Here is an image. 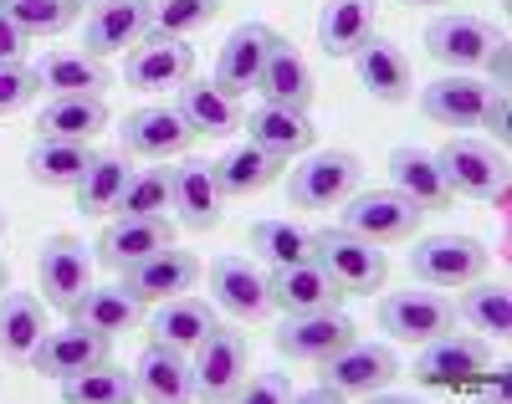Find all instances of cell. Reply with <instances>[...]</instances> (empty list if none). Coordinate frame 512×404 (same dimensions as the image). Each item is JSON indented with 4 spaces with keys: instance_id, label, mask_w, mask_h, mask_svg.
Wrapping results in <instances>:
<instances>
[{
    "instance_id": "6da1fadb",
    "label": "cell",
    "mask_w": 512,
    "mask_h": 404,
    "mask_svg": "<svg viewBox=\"0 0 512 404\" xmlns=\"http://www.w3.org/2000/svg\"><path fill=\"white\" fill-rule=\"evenodd\" d=\"M313 261L323 266V272L333 277V287L344 297H369L384 287V277H390V261H384V251L344 226H328V231H313Z\"/></svg>"
},
{
    "instance_id": "7a4b0ae2",
    "label": "cell",
    "mask_w": 512,
    "mask_h": 404,
    "mask_svg": "<svg viewBox=\"0 0 512 404\" xmlns=\"http://www.w3.org/2000/svg\"><path fill=\"white\" fill-rule=\"evenodd\" d=\"M364 185V164L359 154L349 149H323V154H308L287 174V200L297 210H338L354 190Z\"/></svg>"
},
{
    "instance_id": "3957f363",
    "label": "cell",
    "mask_w": 512,
    "mask_h": 404,
    "mask_svg": "<svg viewBox=\"0 0 512 404\" xmlns=\"http://www.w3.org/2000/svg\"><path fill=\"white\" fill-rule=\"evenodd\" d=\"M487 369H492V343L482 333H441L420 343L410 374L431 389H466V384H482Z\"/></svg>"
},
{
    "instance_id": "277c9868",
    "label": "cell",
    "mask_w": 512,
    "mask_h": 404,
    "mask_svg": "<svg viewBox=\"0 0 512 404\" xmlns=\"http://www.w3.org/2000/svg\"><path fill=\"white\" fill-rule=\"evenodd\" d=\"M487 266H492V251L477 236H431L410 251V277L441 292H461L466 282L487 277Z\"/></svg>"
},
{
    "instance_id": "5b68a950",
    "label": "cell",
    "mask_w": 512,
    "mask_h": 404,
    "mask_svg": "<svg viewBox=\"0 0 512 404\" xmlns=\"http://www.w3.org/2000/svg\"><path fill=\"white\" fill-rule=\"evenodd\" d=\"M323 389L333 394V399H369V394H384V384H390L395 374H400V358L384 348V343H344L338 353H328L323 358Z\"/></svg>"
},
{
    "instance_id": "8992f818",
    "label": "cell",
    "mask_w": 512,
    "mask_h": 404,
    "mask_svg": "<svg viewBox=\"0 0 512 404\" xmlns=\"http://www.w3.org/2000/svg\"><path fill=\"white\" fill-rule=\"evenodd\" d=\"M425 210L415 200H405L400 190H354L344 200V231L374 241V246H395V241H410L420 231Z\"/></svg>"
},
{
    "instance_id": "52a82bcc",
    "label": "cell",
    "mask_w": 512,
    "mask_h": 404,
    "mask_svg": "<svg viewBox=\"0 0 512 404\" xmlns=\"http://www.w3.org/2000/svg\"><path fill=\"white\" fill-rule=\"evenodd\" d=\"M88 287H93V256H88V246H82L77 236L41 241V256H36V292H41V302L72 318V307L88 297Z\"/></svg>"
},
{
    "instance_id": "ba28073f",
    "label": "cell",
    "mask_w": 512,
    "mask_h": 404,
    "mask_svg": "<svg viewBox=\"0 0 512 404\" xmlns=\"http://www.w3.org/2000/svg\"><path fill=\"white\" fill-rule=\"evenodd\" d=\"M441 174L451 195L466 200H502L507 195V154L487 139H451L441 154Z\"/></svg>"
},
{
    "instance_id": "9c48e42d",
    "label": "cell",
    "mask_w": 512,
    "mask_h": 404,
    "mask_svg": "<svg viewBox=\"0 0 512 404\" xmlns=\"http://www.w3.org/2000/svg\"><path fill=\"white\" fill-rule=\"evenodd\" d=\"M149 31H154V0H98L82 21V52L103 62L113 52H134Z\"/></svg>"
},
{
    "instance_id": "30bf717a",
    "label": "cell",
    "mask_w": 512,
    "mask_h": 404,
    "mask_svg": "<svg viewBox=\"0 0 512 404\" xmlns=\"http://www.w3.org/2000/svg\"><path fill=\"white\" fill-rule=\"evenodd\" d=\"M251 369V343L241 328H210L195 343V399H231Z\"/></svg>"
},
{
    "instance_id": "8fae6325",
    "label": "cell",
    "mask_w": 512,
    "mask_h": 404,
    "mask_svg": "<svg viewBox=\"0 0 512 404\" xmlns=\"http://www.w3.org/2000/svg\"><path fill=\"white\" fill-rule=\"evenodd\" d=\"M108 348H113V338L98 333V328H82V323L47 328L41 343H36V353H31V369L62 384V379H77V374L108 364Z\"/></svg>"
},
{
    "instance_id": "7c38bea8",
    "label": "cell",
    "mask_w": 512,
    "mask_h": 404,
    "mask_svg": "<svg viewBox=\"0 0 512 404\" xmlns=\"http://www.w3.org/2000/svg\"><path fill=\"white\" fill-rule=\"evenodd\" d=\"M502 31L487 21V16H472V11H446L425 26V57L451 67V72H466V67H482V57L492 52V41Z\"/></svg>"
},
{
    "instance_id": "4fadbf2b",
    "label": "cell",
    "mask_w": 512,
    "mask_h": 404,
    "mask_svg": "<svg viewBox=\"0 0 512 404\" xmlns=\"http://www.w3.org/2000/svg\"><path fill=\"white\" fill-rule=\"evenodd\" d=\"M379 328L400 343H431L456 328V302L441 292H390L379 302Z\"/></svg>"
},
{
    "instance_id": "5bb4252c",
    "label": "cell",
    "mask_w": 512,
    "mask_h": 404,
    "mask_svg": "<svg viewBox=\"0 0 512 404\" xmlns=\"http://www.w3.org/2000/svg\"><path fill=\"white\" fill-rule=\"evenodd\" d=\"M354 323L344 318L338 307H323V312H297L277 328V353L292 358V364H323L328 353H338L344 343H354Z\"/></svg>"
},
{
    "instance_id": "9a60e30c",
    "label": "cell",
    "mask_w": 512,
    "mask_h": 404,
    "mask_svg": "<svg viewBox=\"0 0 512 404\" xmlns=\"http://www.w3.org/2000/svg\"><path fill=\"white\" fill-rule=\"evenodd\" d=\"M200 256H190V251H175V246H164V251H154V256H144V261H134V266H123V292L128 297H139V302H164V297H180V292H195V282H200Z\"/></svg>"
},
{
    "instance_id": "2e32d148",
    "label": "cell",
    "mask_w": 512,
    "mask_h": 404,
    "mask_svg": "<svg viewBox=\"0 0 512 404\" xmlns=\"http://www.w3.org/2000/svg\"><path fill=\"white\" fill-rule=\"evenodd\" d=\"M190 72H195V52L185 47V36H159V31H149L123 62L128 87H139V93L180 87V82H190Z\"/></svg>"
},
{
    "instance_id": "e0dca14e",
    "label": "cell",
    "mask_w": 512,
    "mask_h": 404,
    "mask_svg": "<svg viewBox=\"0 0 512 404\" xmlns=\"http://www.w3.org/2000/svg\"><path fill=\"white\" fill-rule=\"evenodd\" d=\"M118 144H123V154H134V159H169V154H185L195 144V133L180 118V108L154 103V108H134L123 118Z\"/></svg>"
},
{
    "instance_id": "ac0fdd59",
    "label": "cell",
    "mask_w": 512,
    "mask_h": 404,
    "mask_svg": "<svg viewBox=\"0 0 512 404\" xmlns=\"http://www.w3.org/2000/svg\"><path fill=\"white\" fill-rule=\"evenodd\" d=\"M164 246H175V220L169 215H118L113 226H103L93 251L108 272H123V266H134Z\"/></svg>"
},
{
    "instance_id": "d6986e66",
    "label": "cell",
    "mask_w": 512,
    "mask_h": 404,
    "mask_svg": "<svg viewBox=\"0 0 512 404\" xmlns=\"http://www.w3.org/2000/svg\"><path fill=\"white\" fill-rule=\"evenodd\" d=\"M134 399H154V404H180V399H195V364L185 358V348H169V343H154L139 353L134 364Z\"/></svg>"
},
{
    "instance_id": "ffe728a7",
    "label": "cell",
    "mask_w": 512,
    "mask_h": 404,
    "mask_svg": "<svg viewBox=\"0 0 512 404\" xmlns=\"http://www.w3.org/2000/svg\"><path fill=\"white\" fill-rule=\"evenodd\" d=\"M272 41H277V31H272V26H262V21L236 26V31L226 36L221 62H216V77H210V82H216L221 93H231V98L256 93V77H262V67H267Z\"/></svg>"
},
{
    "instance_id": "44dd1931",
    "label": "cell",
    "mask_w": 512,
    "mask_h": 404,
    "mask_svg": "<svg viewBox=\"0 0 512 404\" xmlns=\"http://www.w3.org/2000/svg\"><path fill=\"white\" fill-rule=\"evenodd\" d=\"M169 190H175V200H169V210L180 215V226L205 236V231H216L221 226V215H226V195L216 185V174H210V164H180V169H169Z\"/></svg>"
},
{
    "instance_id": "7402d4cb",
    "label": "cell",
    "mask_w": 512,
    "mask_h": 404,
    "mask_svg": "<svg viewBox=\"0 0 512 404\" xmlns=\"http://www.w3.org/2000/svg\"><path fill=\"white\" fill-rule=\"evenodd\" d=\"M210 292H216V302L241 323L267 318V307H272L267 272L256 261H246V256H216L210 261Z\"/></svg>"
},
{
    "instance_id": "603a6c76",
    "label": "cell",
    "mask_w": 512,
    "mask_h": 404,
    "mask_svg": "<svg viewBox=\"0 0 512 404\" xmlns=\"http://www.w3.org/2000/svg\"><path fill=\"white\" fill-rule=\"evenodd\" d=\"M267 297H272V307L287 312V318H297V312H323V307L344 302V292L333 287V277L323 272L318 261L272 266V272H267Z\"/></svg>"
},
{
    "instance_id": "cb8c5ba5",
    "label": "cell",
    "mask_w": 512,
    "mask_h": 404,
    "mask_svg": "<svg viewBox=\"0 0 512 404\" xmlns=\"http://www.w3.org/2000/svg\"><path fill=\"white\" fill-rule=\"evenodd\" d=\"M256 93H262V103H277V108H303V113H308V103H313V93H318V82H313L308 57L297 52L287 36H277V41H272L267 67H262V77H256Z\"/></svg>"
},
{
    "instance_id": "d4e9b609",
    "label": "cell",
    "mask_w": 512,
    "mask_h": 404,
    "mask_svg": "<svg viewBox=\"0 0 512 404\" xmlns=\"http://www.w3.org/2000/svg\"><path fill=\"white\" fill-rule=\"evenodd\" d=\"M282 169H287V159L282 154H272V149H262V144H231L216 164H210V174H216V185H221V195L226 200H246V195H262L267 185H277L282 179Z\"/></svg>"
},
{
    "instance_id": "484cf974",
    "label": "cell",
    "mask_w": 512,
    "mask_h": 404,
    "mask_svg": "<svg viewBox=\"0 0 512 404\" xmlns=\"http://www.w3.org/2000/svg\"><path fill=\"white\" fill-rule=\"evenodd\" d=\"M487 93L492 87L466 77V72H451V77H436L431 87H420V113L441 123V128H477L482 108H487Z\"/></svg>"
},
{
    "instance_id": "4316f807",
    "label": "cell",
    "mask_w": 512,
    "mask_h": 404,
    "mask_svg": "<svg viewBox=\"0 0 512 404\" xmlns=\"http://www.w3.org/2000/svg\"><path fill=\"white\" fill-rule=\"evenodd\" d=\"M354 67H359V82L369 87V98H379V103H410V87H415L410 57L395 47L390 36L374 31L364 47L354 52Z\"/></svg>"
},
{
    "instance_id": "83f0119b",
    "label": "cell",
    "mask_w": 512,
    "mask_h": 404,
    "mask_svg": "<svg viewBox=\"0 0 512 404\" xmlns=\"http://www.w3.org/2000/svg\"><path fill=\"white\" fill-rule=\"evenodd\" d=\"M241 128H246L251 144H262V149H272V154H282V159L308 154L313 139H318V128L308 123L303 108H277V103H262V108L241 113Z\"/></svg>"
},
{
    "instance_id": "f1b7e54d",
    "label": "cell",
    "mask_w": 512,
    "mask_h": 404,
    "mask_svg": "<svg viewBox=\"0 0 512 404\" xmlns=\"http://www.w3.org/2000/svg\"><path fill=\"white\" fill-rule=\"evenodd\" d=\"M390 190L415 200L420 210H451V185L441 174V159L431 149H395L390 154Z\"/></svg>"
},
{
    "instance_id": "f546056e",
    "label": "cell",
    "mask_w": 512,
    "mask_h": 404,
    "mask_svg": "<svg viewBox=\"0 0 512 404\" xmlns=\"http://www.w3.org/2000/svg\"><path fill=\"white\" fill-rule=\"evenodd\" d=\"M374 21H379L374 0H328V6L318 11V47H323V57H333V62L354 57L374 36Z\"/></svg>"
},
{
    "instance_id": "4dcf8cb0",
    "label": "cell",
    "mask_w": 512,
    "mask_h": 404,
    "mask_svg": "<svg viewBox=\"0 0 512 404\" xmlns=\"http://www.w3.org/2000/svg\"><path fill=\"white\" fill-rule=\"evenodd\" d=\"M31 72L41 82V93H52V98H77V93L103 98V87H113V72L88 52H47Z\"/></svg>"
},
{
    "instance_id": "1f68e13d",
    "label": "cell",
    "mask_w": 512,
    "mask_h": 404,
    "mask_svg": "<svg viewBox=\"0 0 512 404\" xmlns=\"http://www.w3.org/2000/svg\"><path fill=\"white\" fill-rule=\"evenodd\" d=\"M180 118L190 123L195 139H226V133L241 128V103L231 93H221L216 82H180V98H175Z\"/></svg>"
},
{
    "instance_id": "d6a6232c",
    "label": "cell",
    "mask_w": 512,
    "mask_h": 404,
    "mask_svg": "<svg viewBox=\"0 0 512 404\" xmlns=\"http://www.w3.org/2000/svg\"><path fill=\"white\" fill-rule=\"evenodd\" d=\"M41 333H47V302L36 292H0V358L31 364Z\"/></svg>"
},
{
    "instance_id": "836d02e7",
    "label": "cell",
    "mask_w": 512,
    "mask_h": 404,
    "mask_svg": "<svg viewBox=\"0 0 512 404\" xmlns=\"http://www.w3.org/2000/svg\"><path fill=\"white\" fill-rule=\"evenodd\" d=\"M210 328H221V318H216V307H210L205 297H190V292H180V297H164L159 302V312L149 318V338L154 343H169V348H195Z\"/></svg>"
},
{
    "instance_id": "e575fe53",
    "label": "cell",
    "mask_w": 512,
    "mask_h": 404,
    "mask_svg": "<svg viewBox=\"0 0 512 404\" xmlns=\"http://www.w3.org/2000/svg\"><path fill=\"white\" fill-rule=\"evenodd\" d=\"M98 154L77 139H36V149L26 154V174L41 190H77V179L88 174Z\"/></svg>"
},
{
    "instance_id": "d590c367",
    "label": "cell",
    "mask_w": 512,
    "mask_h": 404,
    "mask_svg": "<svg viewBox=\"0 0 512 404\" xmlns=\"http://www.w3.org/2000/svg\"><path fill=\"white\" fill-rule=\"evenodd\" d=\"M103 123H108V103L77 93V98H52L47 108H41L36 133H41V139H77V144H88Z\"/></svg>"
},
{
    "instance_id": "8d00e7d4",
    "label": "cell",
    "mask_w": 512,
    "mask_h": 404,
    "mask_svg": "<svg viewBox=\"0 0 512 404\" xmlns=\"http://www.w3.org/2000/svg\"><path fill=\"white\" fill-rule=\"evenodd\" d=\"M456 323H472L482 338H507L512 333V292L502 282H466L461 302H456Z\"/></svg>"
},
{
    "instance_id": "74e56055",
    "label": "cell",
    "mask_w": 512,
    "mask_h": 404,
    "mask_svg": "<svg viewBox=\"0 0 512 404\" xmlns=\"http://www.w3.org/2000/svg\"><path fill=\"white\" fill-rule=\"evenodd\" d=\"M139 318H144V302L128 297L123 287H88V297L72 307V323L98 328V333H108V338L139 328Z\"/></svg>"
},
{
    "instance_id": "f35d334b",
    "label": "cell",
    "mask_w": 512,
    "mask_h": 404,
    "mask_svg": "<svg viewBox=\"0 0 512 404\" xmlns=\"http://www.w3.org/2000/svg\"><path fill=\"white\" fill-rule=\"evenodd\" d=\"M123 185H128L123 149H118V154H98V159L88 164V174L77 179V210H82V215H113Z\"/></svg>"
},
{
    "instance_id": "ab89813d",
    "label": "cell",
    "mask_w": 512,
    "mask_h": 404,
    "mask_svg": "<svg viewBox=\"0 0 512 404\" xmlns=\"http://www.w3.org/2000/svg\"><path fill=\"white\" fill-rule=\"evenodd\" d=\"M251 251L267 266H292V261H313V231L297 220H256L251 226Z\"/></svg>"
},
{
    "instance_id": "60d3db41",
    "label": "cell",
    "mask_w": 512,
    "mask_h": 404,
    "mask_svg": "<svg viewBox=\"0 0 512 404\" xmlns=\"http://www.w3.org/2000/svg\"><path fill=\"white\" fill-rule=\"evenodd\" d=\"M0 11H6L31 41H41V36H62V31L82 16L77 0H0Z\"/></svg>"
},
{
    "instance_id": "b9f144b4",
    "label": "cell",
    "mask_w": 512,
    "mask_h": 404,
    "mask_svg": "<svg viewBox=\"0 0 512 404\" xmlns=\"http://www.w3.org/2000/svg\"><path fill=\"white\" fill-rule=\"evenodd\" d=\"M62 399L67 404H123V399H134V379L113 364H98L77 379H62Z\"/></svg>"
},
{
    "instance_id": "7bdbcfd3",
    "label": "cell",
    "mask_w": 512,
    "mask_h": 404,
    "mask_svg": "<svg viewBox=\"0 0 512 404\" xmlns=\"http://www.w3.org/2000/svg\"><path fill=\"white\" fill-rule=\"evenodd\" d=\"M169 200H175L169 169H139V174H128L113 215H169Z\"/></svg>"
},
{
    "instance_id": "ee69618b",
    "label": "cell",
    "mask_w": 512,
    "mask_h": 404,
    "mask_svg": "<svg viewBox=\"0 0 512 404\" xmlns=\"http://www.w3.org/2000/svg\"><path fill=\"white\" fill-rule=\"evenodd\" d=\"M226 0H154V31L159 36H190L221 16Z\"/></svg>"
},
{
    "instance_id": "f6af8a7d",
    "label": "cell",
    "mask_w": 512,
    "mask_h": 404,
    "mask_svg": "<svg viewBox=\"0 0 512 404\" xmlns=\"http://www.w3.org/2000/svg\"><path fill=\"white\" fill-rule=\"evenodd\" d=\"M41 98V82L26 62H0V118H11Z\"/></svg>"
},
{
    "instance_id": "bcb514c9",
    "label": "cell",
    "mask_w": 512,
    "mask_h": 404,
    "mask_svg": "<svg viewBox=\"0 0 512 404\" xmlns=\"http://www.w3.org/2000/svg\"><path fill=\"white\" fill-rule=\"evenodd\" d=\"M231 399H241V404H287V399H292V379L277 374V369H267V374H246L241 389H236Z\"/></svg>"
},
{
    "instance_id": "7dc6e473",
    "label": "cell",
    "mask_w": 512,
    "mask_h": 404,
    "mask_svg": "<svg viewBox=\"0 0 512 404\" xmlns=\"http://www.w3.org/2000/svg\"><path fill=\"white\" fill-rule=\"evenodd\" d=\"M477 128H487V144L507 149V139H512V103H507V87H492V93H487V108H482Z\"/></svg>"
},
{
    "instance_id": "c3c4849f",
    "label": "cell",
    "mask_w": 512,
    "mask_h": 404,
    "mask_svg": "<svg viewBox=\"0 0 512 404\" xmlns=\"http://www.w3.org/2000/svg\"><path fill=\"white\" fill-rule=\"evenodd\" d=\"M26 47H31V36H26L6 11H0V62H21V57H26Z\"/></svg>"
},
{
    "instance_id": "681fc988",
    "label": "cell",
    "mask_w": 512,
    "mask_h": 404,
    "mask_svg": "<svg viewBox=\"0 0 512 404\" xmlns=\"http://www.w3.org/2000/svg\"><path fill=\"white\" fill-rule=\"evenodd\" d=\"M482 67L492 72V82H487V87H507V72H512V52H507V36H497V41H492V52L482 57Z\"/></svg>"
},
{
    "instance_id": "f907efd6",
    "label": "cell",
    "mask_w": 512,
    "mask_h": 404,
    "mask_svg": "<svg viewBox=\"0 0 512 404\" xmlns=\"http://www.w3.org/2000/svg\"><path fill=\"white\" fill-rule=\"evenodd\" d=\"M0 292H11V261L0 256Z\"/></svg>"
},
{
    "instance_id": "816d5d0a",
    "label": "cell",
    "mask_w": 512,
    "mask_h": 404,
    "mask_svg": "<svg viewBox=\"0 0 512 404\" xmlns=\"http://www.w3.org/2000/svg\"><path fill=\"white\" fill-rule=\"evenodd\" d=\"M405 6H451V0H405Z\"/></svg>"
},
{
    "instance_id": "f5cc1de1",
    "label": "cell",
    "mask_w": 512,
    "mask_h": 404,
    "mask_svg": "<svg viewBox=\"0 0 512 404\" xmlns=\"http://www.w3.org/2000/svg\"><path fill=\"white\" fill-rule=\"evenodd\" d=\"M0 236H6V210H0Z\"/></svg>"
},
{
    "instance_id": "db71d44e",
    "label": "cell",
    "mask_w": 512,
    "mask_h": 404,
    "mask_svg": "<svg viewBox=\"0 0 512 404\" xmlns=\"http://www.w3.org/2000/svg\"><path fill=\"white\" fill-rule=\"evenodd\" d=\"M77 6H98V0H77Z\"/></svg>"
}]
</instances>
